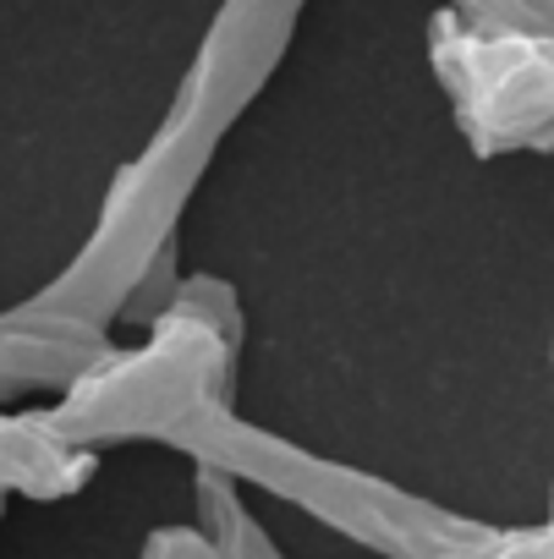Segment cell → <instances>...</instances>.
I'll return each mask as SVG.
<instances>
[{"label": "cell", "instance_id": "3957f363", "mask_svg": "<svg viewBox=\"0 0 554 559\" xmlns=\"http://www.w3.org/2000/svg\"><path fill=\"white\" fill-rule=\"evenodd\" d=\"M176 450L198 455V466H214L225 472L231 483H258L269 493H281L303 510H314L319 521H330L335 532L390 554V559H439L450 554L456 543L478 537L483 526L478 521H461L428 499H412L401 493L396 483H379L368 472H352L341 461H319L286 439H274L263 428H247L231 406L198 417Z\"/></svg>", "mask_w": 554, "mask_h": 559}, {"label": "cell", "instance_id": "9c48e42d", "mask_svg": "<svg viewBox=\"0 0 554 559\" xmlns=\"http://www.w3.org/2000/svg\"><path fill=\"white\" fill-rule=\"evenodd\" d=\"M478 23L499 28H527V34H554V0H456Z\"/></svg>", "mask_w": 554, "mask_h": 559}, {"label": "cell", "instance_id": "277c9868", "mask_svg": "<svg viewBox=\"0 0 554 559\" xmlns=\"http://www.w3.org/2000/svg\"><path fill=\"white\" fill-rule=\"evenodd\" d=\"M434 67L478 148H554V34L445 12Z\"/></svg>", "mask_w": 554, "mask_h": 559}, {"label": "cell", "instance_id": "52a82bcc", "mask_svg": "<svg viewBox=\"0 0 554 559\" xmlns=\"http://www.w3.org/2000/svg\"><path fill=\"white\" fill-rule=\"evenodd\" d=\"M198 499H203V532L214 537V548L225 559H281L274 554V543L258 532V521L241 510V493L225 472L203 466L198 472Z\"/></svg>", "mask_w": 554, "mask_h": 559}, {"label": "cell", "instance_id": "7c38bea8", "mask_svg": "<svg viewBox=\"0 0 554 559\" xmlns=\"http://www.w3.org/2000/svg\"><path fill=\"white\" fill-rule=\"evenodd\" d=\"M549 526H554V515H549Z\"/></svg>", "mask_w": 554, "mask_h": 559}, {"label": "cell", "instance_id": "5b68a950", "mask_svg": "<svg viewBox=\"0 0 554 559\" xmlns=\"http://www.w3.org/2000/svg\"><path fill=\"white\" fill-rule=\"evenodd\" d=\"M105 352V330L45 302L0 313V401L23 390H67Z\"/></svg>", "mask_w": 554, "mask_h": 559}, {"label": "cell", "instance_id": "6da1fadb", "mask_svg": "<svg viewBox=\"0 0 554 559\" xmlns=\"http://www.w3.org/2000/svg\"><path fill=\"white\" fill-rule=\"evenodd\" d=\"M297 12H303V0H225V12L214 17L165 127L110 187L105 214L89 247L78 252V263L34 302L72 313L83 324H99V330L110 324V313L127 308V297L143 286L154 258H165L176 214L192 198L203 165L214 159L225 127L263 88L274 61L286 56Z\"/></svg>", "mask_w": 554, "mask_h": 559}, {"label": "cell", "instance_id": "30bf717a", "mask_svg": "<svg viewBox=\"0 0 554 559\" xmlns=\"http://www.w3.org/2000/svg\"><path fill=\"white\" fill-rule=\"evenodd\" d=\"M143 559H225V554L214 548V537H209V532H192V526H165V532H154V537H149Z\"/></svg>", "mask_w": 554, "mask_h": 559}, {"label": "cell", "instance_id": "7a4b0ae2", "mask_svg": "<svg viewBox=\"0 0 554 559\" xmlns=\"http://www.w3.org/2000/svg\"><path fill=\"white\" fill-rule=\"evenodd\" d=\"M241 346V313L220 280H187L154 313V341L132 352H99L50 412H39L67 444L99 450L121 439L176 444L198 417L231 406V373Z\"/></svg>", "mask_w": 554, "mask_h": 559}, {"label": "cell", "instance_id": "8992f818", "mask_svg": "<svg viewBox=\"0 0 554 559\" xmlns=\"http://www.w3.org/2000/svg\"><path fill=\"white\" fill-rule=\"evenodd\" d=\"M94 472V450L67 444L39 412L12 417L0 412V499L28 493V499H61L78 493Z\"/></svg>", "mask_w": 554, "mask_h": 559}, {"label": "cell", "instance_id": "8fae6325", "mask_svg": "<svg viewBox=\"0 0 554 559\" xmlns=\"http://www.w3.org/2000/svg\"><path fill=\"white\" fill-rule=\"evenodd\" d=\"M0 515H7V499H0Z\"/></svg>", "mask_w": 554, "mask_h": 559}, {"label": "cell", "instance_id": "ba28073f", "mask_svg": "<svg viewBox=\"0 0 554 559\" xmlns=\"http://www.w3.org/2000/svg\"><path fill=\"white\" fill-rule=\"evenodd\" d=\"M439 559H554V526H538V532H494V526H483L478 537L456 543Z\"/></svg>", "mask_w": 554, "mask_h": 559}]
</instances>
